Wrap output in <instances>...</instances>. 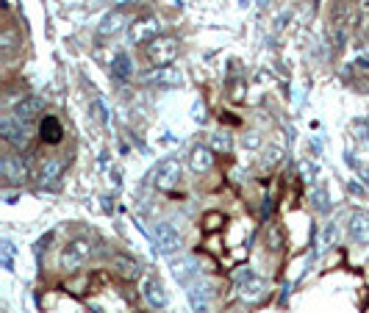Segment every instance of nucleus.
I'll list each match as a JSON object with an SVG mask.
<instances>
[{
    "mask_svg": "<svg viewBox=\"0 0 369 313\" xmlns=\"http://www.w3.org/2000/svg\"><path fill=\"white\" fill-rule=\"evenodd\" d=\"M153 239H156V247H159L164 255L178 253L181 244H183L181 233H178V227H175L172 222H159V224L153 227Z\"/></svg>",
    "mask_w": 369,
    "mask_h": 313,
    "instance_id": "423d86ee",
    "label": "nucleus"
},
{
    "mask_svg": "<svg viewBox=\"0 0 369 313\" xmlns=\"http://www.w3.org/2000/svg\"><path fill=\"white\" fill-rule=\"evenodd\" d=\"M64 175V159L61 155H47L39 164V183L42 186H56Z\"/></svg>",
    "mask_w": 369,
    "mask_h": 313,
    "instance_id": "9b49d317",
    "label": "nucleus"
},
{
    "mask_svg": "<svg viewBox=\"0 0 369 313\" xmlns=\"http://www.w3.org/2000/svg\"><path fill=\"white\" fill-rule=\"evenodd\" d=\"M111 75L117 78V81H128V78L133 75V61H131V56L128 53H114V58H111Z\"/></svg>",
    "mask_w": 369,
    "mask_h": 313,
    "instance_id": "f3484780",
    "label": "nucleus"
},
{
    "mask_svg": "<svg viewBox=\"0 0 369 313\" xmlns=\"http://www.w3.org/2000/svg\"><path fill=\"white\" fill-rule=\"evenodd\" d=\"M92 255V242L89 239H72L64 253H61V269L64 272H78Z\"/></svg>",
    "mask_w": 369,
    "mask_h": 313,
    "instance_id": "7ed1b4c3",
    "label": "nucleus"
},
{
    "mask_svg": "<svg viewBox=\"0 0 369 313\" xmlns=\"http://www.w3.org/2000/svg\"><path fill=\"white\" fill-rule=\"evenodd\" d=\"M280 159H283V150H280V147H267L264 159H261V167H264V170H272V167L280 164Z\"/></svg>",
    "mask_w": 369,
    "mask_h": 313,
    "instance_id": "4be33fe9",
    "label": "nucleus"
},
{
    "mask_svg": "<svg viewBox=\"0 0 369 313\" xmlns=\"http://www.w3.org/2000/svg\"><path fill=\"white\" fill-rule=\"evenodd\" d=\"M264 291H267L264 277H258V275L250 272V269H239V272H236V294H239L245 302H256V299H261Z\"/></svg>",
    "mask_w": 369,
    "mask_h": 313,
    "instance_id": "20e7f679",
    "label": "nucleus"
},
{
    "mask_svg": "<svg viewBox=\"0 0 369 313\" xmlns=\"http://www.w3.org/2000/svg\"><path fill=\"white\" fill-rule=\"evenodd\" d=\"M358 9H361V14H366V17H369V0H361Z\"/></svg>",
    "mask_w": 369,
    "mask_h": 313,
    "instance_id": "c756f323",
    "label": "nucleus"
},
{
    "mask_svg": "<svg viewBox=\"0 0 369 313\" xmlns=\"http://www.w3.org/2000/svg\"><path fill=\"white\" fill-rule=\"evenodd\" d=\"M161 36V23L159 17H142L131 25V42L133 45H150L153 39Z\"/></svg>",
    "mask_w": 369,
    "mask_h": 313,
    "instance_id": "0eeeda50",
    "label": "nucleus"
},
{
    "mask_svg": "<svg viewBox=\"0 0 369 313\" xmlns=\"http://www.w3.org/2000/svg\"><path fill=\"white\" fill-rule=\"evenodd\" d=\"M225 222V216L223 213H216V211H211V213H205V219H203V224H205V230H216L219 224Z\"/></svg>",
    "mask_w": 369,
    "mask_h": 313,
    "instance_id": "b1692460",
    "label": "nucleus"
},
{
    "mask_svg": "<svg viewBox=\"0 0 369 313\" xmlns=\"http://www.w3.org/2000/svg\"><path fill=\"white\" fill-rule=\"evenodd\" d=\"M267 247L272 253H278L283 247V233L278 230V224H267Z\"/></svg>",
    "mask_w": 369,
    "mask_h": 313,
    "instance_id": "412c9836",
    "label": "nucleus"
},
{
    "mask_svg": "<svg viewBox=\"0 0 369 313\" xmlns=\"http://www.w3.org/2000/svg\"><path fill=\"white\" fill-rule=\"evenodd\" d=\"M144 81H150V84H164V86H178L183 81V75L172 67H156L150 75H144Z\"/></svg>",
    "mask_w": 369,
    "mask_h": 313,
    "instance_id": "2eb2a0df",
    "label": "nucleus"
},
{
    "mask_svg": "<svg viewBox=\"0 0 369 313\" xmlns=\"http://www.w3.org/2000/svg\"><path fill=\"white\" fill-rule=\"evenodd\" d=\"M0 136L14 150H28L31 139H34V128L28 122L17 119L14 114H3V119H0Z\"/></svg>",
    "mask_w": 369,
    "mask_h": 313,
    "instance_id": "f257e3e1",
    "label": "nucleus"
},
{
    "mask_svg": "<svg viewBox=\"0 0 369 313\" xmlns=\"http://www.w3.org/2000/svg\"><path fill=\"white\" fill-rule=\"evenodd\" d=\"M42 111H45L42 97H23V100L14 106V111H12V114H14L17 119H23V122H28V125H31V122H34Z\"/></svg>",
    "mask_w": 369,
    "mask_h": 313,
    "instance_id": "ddd939ff",
    "label": "nucleus"
},
{
    "mask_svg": "<svg viewBox=\"0 0 369 313\" xmlns=\"http://www.w3.org/2000/svg\"><path fill=\"white\" fill-rule=\"evenodd\" d=\"M214 150L211 147H205V144H194L192 150H189V159H186V164H189V170L194 172V175H205L211 167H214Z\"/></svg>",
    "mask_w": 369,
    "mask_h": 313,
    "instance_id": "1a4fd4ad",
    "label": "nucleus"
},
{
    "mask_svg": "<svg viewBox=\"0 0 369 313\" xmlns=\"http://www.w3.org/2000/svg\"><path fill=\"white\" fill-rule=\"evenodd\" d=\"M245 147H250V150H256V147H261V136H258L256 130H250V133L245 136Z\"/></svg>",
    "mask_w": 369,
    "mask_h": 313,
    "instance_id": "cd10ccee",
    "label": "nucleus"
},
{
    "mask_svg": "<svg viewBox=\"0 0 369 313\" xmlns=\"http://www.w3.org/2000/svg\"><path fill=\"white\" fill-rule=\"evenodd\" d=\"M39 133H42V139L47 144H58L64 139V128H61V122L56 117H45L42 125H39Z\"/></svg>",
    "mask_w": 369,
    "mask_h": 313,
    "instance_id": "a211bd4d",
    "label": "nucleus"
},
{
    "mask_svg": "<svg viewBox=\"0 0 369 313\" xmlns=\"http://www.w3.org/2000/svg\"><path fill=\"white\" fill-rule=\"evenodd\" d=\"M111 269H114L122 280H136V277L142 275V266H139L131 255H122V253H117V255L111 258Z\"/></svg>",
    "mask_w": 369,
    "mask_h": 313,
    "instance_id": "4468645a",
    "label": "nucleus"
},
{
    "mask_svg": "<svg viewBox=\"0 0 369 313\" xmlns=\"http://www.w3.org/2000/svg\"><path fill=\"white\" fill-rule=\"evenodd\" d=\"M181 172H183V167H181L178 159H164V161H159L156 170H153V186L161 189V192H170V189L178 186Z\"/></svg>",
    "mask_w": 369,
    "mask_h": 313,
    "instance_id": "39448f33",
    "label": "nucleus"
},
{
    "mask_svg": "<svg viewBox=\"0 0 369 313\" xmlns=\"http://www.w3.org/2000/svg\"><path fill=\"white\" fill-rule=\"evenodd\" d=\"M347 230H350V239L358 247H369V213L353 211L350 219H347Z\"/></svg>",
    "mask_w": 369,
    "mask_h": 313,
    "instance_id": "9d476101",
    "label": "nucleus"
},
{
    "mask_svg": "<svg viewBox=\"0 0 369 313\" xmlns=\"http://www.w3.org/2000/svg\"><path fill=\"white\" fill-rule=\"evenodd\" d=\"M128 25H131V14L128 12H111L100 23V36H120Z\"/></svg>",
    "mask_w": 369,
    "mask_h": 313,
    "instance_id": "f8f14e48",
    "label": "nucleus"
},
{
    "mask_svg": "<svg viewBox=\"0 0 369 313\" xmlns=\"http://www.w3.org/2000/svg\"><path fill=\"white\" fill-rule=\"evenodd\" d=\"M242 92H245V84H242V81H234V92H231V97H234V100H242Z\"/></svg>",
    "mask_w": 369,
    "mask_h": 313,
    "instance_id": "c85d7f7f",
    "label": "nucleus"
},
{
    "mask_svg": "<svg viewBox=\"0 0 369 313\" xmlns=\"http://www.w3.org/2000/svg\"><path fill=\"white\" fill-rule=\"evenodd\" d=\"M172 275H175L181 283H189V277L194 275L192 258H178V261H172Z\"/></svg>",
    "mask_w": 369,
    "mask_h": 313,
    "instance_id": "6ab92c4d",
    "label": "nucleus"
},
{
    "mask_svg": "<svg viewBox=\"0 0 369 313\" xmlns=\"http://www.w3.org/2000/svg\"><path fill=\"white\" fill-rule=\"evenodd\" d=\"M231 144H234V139H231L228 130L211 133V150H214V152H231Z\"/></svg>",
    "mask_w": 369,
    "mask_h": 313,
    "instance_id": "aec40b11",
    "label": "nucleus"
},
{
    "mask_svg": "<svg viewBox=\"0 0 369 313\" xmlns=\"http://www.w3.org/2000/svg\"><path fill=\"white\" fill-rule=\"evenodd\" d=\"M92 108H95V117H98V122H103V125H106V122H109V114H106L103 103H100V100H95V103H92Z\"/></svg>",
    "mask_w": 369,
    "mask_h": 313,
    "instance_id": "bb28decb",
    "label": "nucleus"
},
{
    "mask_svg": "<svg viewBox=\"0 0 369 313\" xmlns=\"http://www.w3.org/2000/svg\"><path fill=\"white\" fill-rule=\"evenodd\" d=\"M178 50H181V45H178L175 36H159L144 47L147 61H150L153 67H172V61L178 58Z\"/></svg>",
    "mask_w": 369,
    "mask_h": 313,
    "instance_id": "f03ea898",
    "label": "nucleus"
},
{
    "mask_svg": "<svg viewBox=\"0 0 369 313\" xmlns=\"http://www.w3.org/2000/svg\"><path fill=\"white\" fill-rule=\"evenodd\" d=\"M189 302H192L194 313H208V302L203 297H197V291H189Z\"/></svg>",
    "mask_w": 369,
    "mask_h": 313,
    "instance_id": "393cba45",
    "label": "nucleus"
},
{
    "mask_svg": "<svg viewBox=\"0 0 369 313\" xmlns=\"http://www.w3.org/2000/svg\"><path fill=\"white\" fill-rule=\"evenodd\" d=\"M0 175H3V181L12 183V186H23L28 181V170H25L20 155H3V161H0Z\"/></svg>",
    "mask_w": 369,
    "mask_h": 313,
    "instance_id": "6e6552de",
    "label": "nucleus"
},
{
    "mask_svg": "<svg viewBox=\"0 0 369 313\" xmlns=\"http://www.w3.org/2000/svg\"><path fill=\"white\" fill-rule=\"evenodd\" d=\"M0 47H3V53H12L17 47V34L12 28H6L3 34H0Z\"/></svg>",
    "mask_w": 369,
    "mask_h": 313,
    "instance_id": "5701e85b",
    "label": "nucleus"
},
{
    "mask_svg": "<svg viewBox=\"0 0 369 313\" xmlns=\"http://www.w3.org/2000/svg\"><path fill=\"white\" fill-rule=\"evenodd\" d=\"M336 236H339L336 224H328V227H325V236H322V247H328L331 242H336Z\"/></svg>",
    "mask_w": 369,
    "mask_h": 313,
    "instance_id": "a878e982",
    "label": "nucleus"
},
{
    "mask_svg": "<svg viewBox=\"0 0 369 313\" xmlns=\"http://www.w3.org/2000/svg\"><path fill=\"white\" fill-rule=\"evenodd\" d=\"M144 299L150 302L153 308H164L167 305V291H164L161 280H156V277H147L144 280Z\"/></svg>",
    "mask_w": 369,
    "mask_h": 313,
    "instance_id": "dca6fc26",
    "label": "nucleus"
}]
</instances>
